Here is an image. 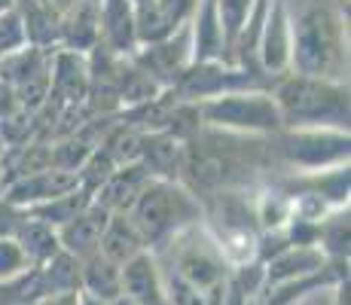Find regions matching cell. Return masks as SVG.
Wrapping results in <instances>:
<instances>
[{
  "label": "cell",
  "mask_w": 351,
  "mask_h": 305,
  "mask_svg": "<svg viewBox=\"0 0 351 305\" xmlns=\"http://www.w3.org/2000/svg\"><path fill=\"white\" fill-rule=\"evenodd\" d=\"M199 214L193 199L174 183H147L132 205V223L144 241H162L174 235L180 223H190Z\"/></svg>",
  "instance_id": "obj_1"
},
{
  "label": "cell",
  "mask_w": 351,
  "mask_h": 305,
  "mask_svg": "<svg viewBox=\"0 0 351 305\" xmlns=\"http://www.w3.org/2000/svg\"><path fill=\"white\" fill-rule=\"evenodd\" d=\"M165 269L184 284H190L195 290H205V293L220 290L226 278V260L217 250V244L195 235L193 229L180 232L171 241V266Z\"/></svg>",
  "instance_id": "obj_2"
},
{
  "label": "cell",
  "mask_w": 351,
  "mask_h": 305,
  "mask_svg": "<svg viewBox=\"0 0 351 305\" xmlns=\"http://www.w3.org/2000/svg\"><path fill=\"white\" fill-rule=\"evenodd\" d=\"M278 104L293 122H342L348 117L346 95L327 83H308V80H290L281 86Z\"/></svg>",
  "instance_id": "obj_3"
},
{
  "label": "cell",
  "mask_w": 351,
  "mask_h": 305,
  "mask_svg": "<svg viewBox=\"0 0 351 305\" xmlns=\"http://www.w3.org/2000/svg\"><path fill=\"white\" fill-rule=\"evenodd\" d=\"M123 293L132 305H168V293H162V281L150 256H134L125 263Z\"/></svg>",
  "instance_id": "obj_4"
},
{
  "label": "cell",
  "mask_w": 351,
  "mask_h": 305,
  "mask_svg": "<svg viewBox=\"0 0 351 305\" xmlns=\"http://www.w3.org/2000/svg\"><path fill=\"white\" fill-rule=\"evenodd\" d=\"M104 229H107V211L98 205V208H89V211L77 214L71 223H64L58 241L64 244V250L71 256H86V254H95Z\"/></svg>",
  "instance_id": "obj_5"
},
{
  "label": "cell",
  "mask_w": 351,
  "mask_h": 305,
  "mask_svg": "<svg viewBox=\"0 0 351 305\" xmlns=\"http://www.w3.org/2000/svg\"><path fill=\"white\" fill-rule=\"evenodd\" d=\"M77 174H71V168H58V171H43L37 178H25L19 186H12L10 202H40V199H58V195L71 193L77 186Z\"/></svg>",
  "instance_id": "obj_6"
},
{
  "label": "cell",
  "mask_w": 351,
  "mask_h": 305,
  "mask_svg": "<svg viewBox=\"0 0 351 305\" xmlns=\"http://www.w3.org/2000/svg\"><path fill=\"white\" fill-rule=\"evenodd\" d=\"M147 168L144 165H132L123 168V171H113L110 180L104 183V193H101V208L104 211H113V208H132L138 202V195L144 193L147 180Z\"/></svg>",
  "instance_id": "obj_7"
},
{
  "label": "cell",
  "mask_w": 351,
  "mask_h": 305,
  "mask_svg": "<svg viewBox=\"0 0 351 305\" xmlns=\"http://www.w3.org/2000/svg\"><path fill=\"white\" fill-rule=\"evenodd\" d=\"M141 244V232L134 229V223L128 220V217H113V220H107V229L104 235H101V256H107L110 263H128L138 256Z\"/></svg>",
  "instance_id": "obj_8"
},
{
  "label": "cell",
  "mask_w": 351,
  "mask_h": 305,
  "mask_svg": "<svg viewBox=\"0 0 351 305\" xmlns=\"http://www.w3.org/2000/svg\"><path fill=\"white\" fill-rule=\"evenodd\" d=\"M83 284L89 290L92 300L98 302H117L119 293H123V272H119L117 263H110L107 256L92 254V260L86 263V272H83Z\"/></svg>",
  "instance_id": "obj_9"
},
{
  "label": "cell",
  "mask_w": 351,
  "mask_h": 305,
  "mask_svg": "<svg viewBox=\"0 0 351 305\" xmlns=\"http://www.w3.org/2000/svg\"><path fill=\"white\" fill-rule=\"evenodd\" d=\"M208 117L223 122H241V125H269V117L275 119V107L263 98H229L208 107Z\"/></svg>",
  "instance_id": "obj_10"
},
{
  "label": "cell",
  "mask_w": 351,
  "mask_h": 305,
  "mask_svg": "<svg viewBox=\"0 0 351 305\" xmlns=\"http://www.w3.org/2000/svg\"><path fill=\"white\" fill-rule=\"evenodd\" d=\"M141 156L147 162V171L150 174H174V165H178L180 147L171 134H153V138H141Z\"/></svg>",
  "instance_id": "obj_11"
},
{
  "label": "cell",
  "mask_w": 351,
  "mask_h": 305,
  "mask_svg": "<svg viewBox=\"0 0 351 305\" xmlns=\"http://www.w3.org/2000/svg\"><path fill=\"white\" fill-rule=\"evenodd\" d=\"M19 247H22V254L34 256V260H49L58 250V239L49 232L46 223L28 220L19 226Z\"/></svg>",
  "instance_id": "obj_12"
},
{
  "label": "cell",
  "mask_w": 351,
  "mask_h": 305,
  "mask_svg": "<svg viewBox=\"0 0 351 305\" xmlns=\"http://www.w3.org/2000/svg\"><path fill=\"white\" fill-rule=\"evenodd\" d=\"M89 208V193H64L58 199H49V205H40L37 217H43L40 223L52 226V223H71L77 214H83Z\"/></svg>",
  "instance_id": "obj_13"
},
{
  "label": "cell",
  "mask_w": 351,
  "mask_h": 305,
  "mask_svg": "<svg viewBox=\"0 0 351 305\" xmlns=\"http://www.w3.org/2000/svg\"><path fill=\"white\" fill-rule=\"evenodd\" d=\"M104 22H107V37L113 40L117 49H125L132 40V16H128L125 0H104Z\"/></svg>",
  "instance_id": "obj_14"
},
{
  "label": "cell",
  "mask_w": 351,
  "mask_h": 305,
  "mask_svg": "<svg viewBox=\"0 0 351 305\" xmlns=\"http://www.w3.org/2000/svg\"><path fill=\"white\" fill-rule=\"evenodd\" d=\"M318 266H321L318 254H312V250H300L296 256H281L269 275H272V281H281L285 275H306V272H315Z\"/></svg>",
  "instance_id": "obj_15"
},
{
  "label": "cell",
  "mask_w": 351,
  "mask_h": 305,
  "mask_svg": "<svg viewBox=\"0 0 351 305\" xmlns=\"http://www.w3.org/2000/svg\"><path fill=\"white\" fill-rule=\"evenodd\" d=\"M25 269V254L16 241H0V281H12Z\"/></svg>",
  "instance_id": "obj_16"
},
{
  "label": "cell",
  "mask_w": 351,
  "mask_h": 305,
  "mask_svg": "<svg viewBox=\"0 0 351 305\" xmlns=\"http://www.w3.org/2000/svg\"><path fill=\"white\" fill-rule=\"evenodd\" d=\"M110 174H113V159L107 153H95L89 159V165H86V171L83 174H77V178H86V183L89 186H104L107 180H110Z\"/></svg>",
  "instance_id": "obj_17"
},
{
  "label": "cell",
  "mask_w": 351,
  "mask_h": 305,
  "mask_svg": "<svg viewBox=\"0 0 351 305\" xmlns=\"http://www.w3.org/2000/svg\"><path fill=\"white\" fill-rule=\"evenodd\" d=\"M247 3H251V0H220V10H223V16L229 22V31L239 28V22L247 12Z\"/></svg>",
  "instance_id": "obj_18"
},
{
  "label": "cell",
  "mask_w": 351,
  "mask_h": 305,
  "mask_svg": "<svg viewBox=\"0 0 351 305\" xmlns=\"http://www.w3.org/2000/svg\"><path fill=\"white\" fill-rule=\"evenodd\" d=\"M25 290H28V278H19V281L0 284V305H16L19 300H22Z\"/></svg>",
  "instance_id": "obj_19"
},
{
  "label": "cell",
  "mask_w": 351,
  "mask_h": 305,
  "mask_svg": "<svg viewBox=\"0 0 351 305\" xmlns=\"http://www.w3.org/2000/svg\"><path fill=\"white\" fill-rule=\"evenodd\" d=\"M22 40V28H19L16 16H6V22H0V49H10Z\"/></svg>",
  "instance_id": "obj_20"
},
{
  "label": "cell",
  "mask_w": 351,
  "mask_h": 305,
  "mask_svg": "<svg viewBox=\"0 0 351 305\" xmlns=\"http://www.w3.org/2000/svg\"><path fill=\"white\" fill-rule=\"evenodd\" d=\"M46 305H80V293H62L56 300H49Z\"/></svg>",
  "instance_id": "obj_21"
},
{
  "label": "cell",
  "mask_w": 351,
  "mask_h": 305,
  "mask_svg": "<svg viewBox=\"0 0 351 305\" xmlns=\"http://www.w3.org/2000/svg\"><path fill=\"white\" fill-rule=\"evenodd\" d=\"M330 302H333V300H330L327 293H321V290H318V296H312V300H306L302 305H330Z\"/></svg>",
  "instance_id": "obj_22"
},
{
  "label": "cell",
  "mask_w": 351,
  "mask_h": 305,
  "mask_svg": "<svg viewBox=\"0 0 351 305\" xmlns=\"http://www.w3.org/2000/svg\"><path fill=\"white\" fill-rule=\"evenodd\" d=\"M80 305H104V302H98V300H92V296H83V300H80Z\"/></svg>",
  "instance_id": "obj_23"
},
{
  "label": "cell",
  "mask_w": 351,
  "mask_h": 305,
  "mask_svg": "<svg viewBox=\"0 0 351 305\" xmlns=\"http://www.w3.org/2000/svg\"><path fill=\"white\" fill-rule=\"evenodd\" d=\"M117 305H132V302H128V300H117Z\"/></svg>",
  "instance_id": "obj_24"
},
{
  "label": "cell",
  "mask_w": 351,
  "mask_h": 305,
  "mask_svg": "<svg viewBox=\"0 0 351 305\" xmlns=\"http://www.w3.org/2000/svg\"><path fill=\"white\" fill-rule=\"evenodd\" d=\"M138 3H147V0H138Z\"/></svg>",
  "instance_id": "obj_25"
}]
</instances>
